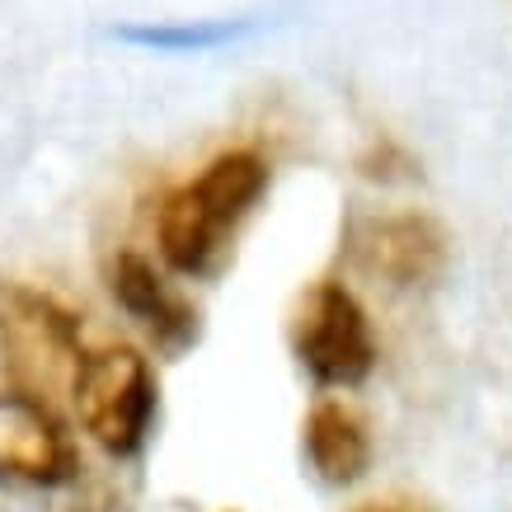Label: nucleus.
I'll list each match as a JSON object with an SVG mask.
<instances>
[{
	"label": "nucleus",
	"mask_w": 512,
	"mask_h": 512,
	"mask_svg": "<svg viewBox=\"0 0 512 512\" xmlns=\"http://www.w3.org/2000/svg\"><path fill=\"white\" fill-rule=\"evenodd\" d=\"M268 188V165L254 151H226L217 156L198 179H188L184 188H174L170 198L160 202L156 217V240L160 259L198 278L217 264V254L226 249V235L254 212V202L264 198Z\"/></svg>",
	"instance_id": "nucleus-1"
},
{
	"label": "nucleus",
	"mask_w": 512,
	"mask_h": 512,
	"mask_svg": "<svg viewBox=\"0 0 512 512\" xmlns=\"http://www.w3.org/2000/svg\"><path fill=\"white\" fill-rule=\"evenodd\" d=\"M0 357L19 390L52 404L57 390L76 386V372L85 362L76 315L38 287L0 282Z\"/></svg>",
	"instance_id": "nucleus-2"
},
{
	"label": "nucleus",
	"mask_w": 512,
	"mask_h": 512,
	"mask_svg": "<svg viewBox=\"0 0 512 512\" xmlns=\"http://www.w3.org/2000/svg\"><path fill=\"white\" fill-rule=\"evenodd\" d=\"M71 395H76L80 428L109 456H132L146 447L151 419H156V372L137 348L113 343V348L85 353Z\"/></svg>",
	"instance_id": "nucleus-3"
},
{
	"label": "nucleus",
	"mask_w": 512,
	"mask_h": 512,
	"mask_svg": "<svg viewBox=\"0 0 512 512\" xmlns=\"http://www.w3.org/2000/svg\"><path fill=\"white\" fill-rule=\"evenodd\" d=\"M287 339H292L301 372L320 386H362L376 367V339L367 325V311L334 278L311 282L296 296Z\"/></svg>",
	"instance_id": "nucleus-4"
},
{
	"label": "nucleus",
	"mask_w": 512,
	"mask_h": 512,
	"mask_svg": "<svg viewBox=\"0 0 512 512\" xmlns=\"http://www.w3.org/2000/svg\"><path fill=\"white\" fill-rule=\"evenodd\" d=\"M76 447L52 404L29 390H0V480L15 484H52L76 480Z\"/></svg>",
	"instance_id": "nucleus-5"
},
{
	"label": "nucleus",
	"mask_w": 512,
	"mask_h": 512,
	"mask_svg": "<svg viewBox=\"0 0 512 512\" xmlns=\"http://www.w3.org/2000/svg\"><path fill=\"white\" fill-rule=\"evenodd\" d=\"M353 259L372 278H386L390 287H423L442 278L451 240L423 212H390V217L362 221V231L353 235Z\"/></svg>",
	"instance_id": "nucleus-6"
},
{
	"label": "nucleus",
	"mask_w": 512,
	"mask_h": 512,
	"mask_svg": "<svg viewBox=\"0 0 512 512\" xmlns=\"http://www.w3.org/2000/svg\"><path fill=\"white\" fill-rule=\"evenodd\" d=\"M113 296H118L127 311L156 334V343H165L170 353H179V348H188V343L198 339V311H193L179 292H170L165 278H160L141 254H118V264H113Z\"/></svg>",
	"instance_id": "nucleus-7"
},
{
	"label": "nucleus",
	"mask_w": 512,
	"mask_h": 512,
	"mask_svg": "<svg viewBox=\"0 0 512 512\" xmlns=\"http://www.w3.org/2000/svg\"><path fill=\"white\" fill-rule=\"evenodd\" d=\"M306 456L325 484H357L372 470V437L348 404L320 400L306 414Z\"/></svg>",
	"instance_id": "nucleus-8"
},
{
	"label": "nucleus",
	"mask_w": 512,
	"mask_h": 512,
	"mask_svg": "<svg viewBox=\"0 0 512 512\" xmlns=\"http://www.w3.org/2000/svg\"><path fill=\"white\" fill-rule=\"evenodd\" d=\"M353 512H437V508H428L423 498H409V494H386V498H367V503H357Z\"/></svg>",
	"instance_id": "nucleus-9"
}]
</instances>
